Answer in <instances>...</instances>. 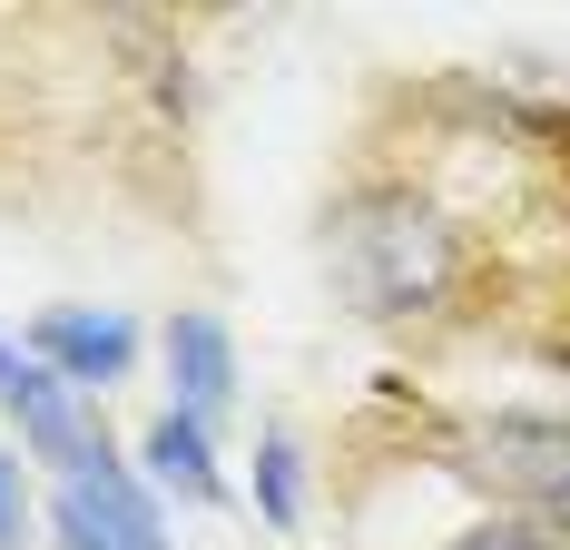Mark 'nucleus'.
Returning <instances> with one entry per match:
<instances>
[{
  "label": "nucleus",
  "mask_w": 570,
  "mask_h": 550,
  "mask_svg": "<svg viewBox=\"0 0 570 550\" xmlns=\"http://www.w3.org/2000/svg\"><path fill=\"white\" fill-rule=\"evenodd\" d=\"M325 275L354 315L374 325H413V315H443L462 285V236L433 197L413 187H364L325 217Z\"/></svg>",
  "instance_id": "obj_1"
},
{
  "label": "nucleus",
  "mask_w": 570,
  "mask_h": 550,
  "mask_svg": "<svg viewBox=\"0 0 570 550\" xmlns=\"http://www.w3.org/2000/svg\"><path fill=\"white\" fill-rule=\"evenodd\" d=\"M462 462H472L492 492L570 511V413H492V423L472 433Z\"/></svg>",
  "instance_id": "obj_2"
},
{
  "label": "nucleus",
  "mask_w": 570,
  "mask_h": 550,
  "mask_svg": "<svg viewBox=\"0 0 570 550\" xmlns=\"http://www.w3.org/2000/svg\"><path fill=\"white\" fill-rule=\"evenodd\" d=\"M30 364H50L69 384H118L138 364V325L99 315V305H50V315H30Z\"/></svg>",
  "instance_id": "obj_3"
},
{
  "label": "nucleus",
  "mask_w": 570,
  "mask_h": 550,
  "mask_svg": "<svg viewBox=\"0 0 570 550\" xmlns=\"http://www.w3.org/2000/svg\"><path fill=\"white\" fill-rule=\"evenodd\" d=\"M227 393H236L227 325H217V315H177L168 325V403L207 423V413H227Z\"/></svg>",
  "instance_id": "obj_4"
},
{
  "label": "nucleus",
  "mask_w": 570,
  "mask_h": 550,
  "mask_svg": "<svg viewBox=\"0 0 570 550\" xmlns=\"http://www.w3.org/2000/svg\"><path fill=\"white\" fill-rule=\"evenodd\" d=\"M69 492H79L89 511H99V521H109V541H118V550H168V531H158V501H148L138 482H128V472H118V452H109V442H99V452L69 472Z\"/></svg>",
  "instance_id": "obj_5"
},
{
  "label": "nucleus",
  "mask_w": 570,
  "mask_h": 550,
  "mask_svg": "<svg viewBox=\"0 0 570 550\" xmlns=\"http://www.w3.org/2000/svg\"><path fill=\"white\" fill-rule=\"evenodd\" d=\"M148 472H158L168 492H187V501H227V472H217V452H207V423L177 413V403L148 423Z\"/></svg>",
  "instance_id": "obj_6"
},
{
  "label": "nucleus",
  "mask_w": 570,
  "mask_h": 550,
  "mask_svg": "<svg viewBox=\"0 0 570 550\" xmlns=\"http://www.w3.org/2000/svg\"><path fill=\"white\" fill-rule=\"evenodd\" d=\"M256 511L295 531L305 521V462H295V433H256Z\"/></svg>",
  "instance_id": "obj_7"
},
{
  "label": "nucleus",
  "mask_w": 570,
  "mask_h": 550,
  "mask_svg": "<svg viewBox=\"0 0 570 550\" xmlns=\"http://www.w3.org/2000/svg\"><path fill=\"white\" fill-rule=\"evenodd\" d=\"M50 521H59V550H118V541H109V521H99L79 492H59V501H50Z\"/></svg>",
  "instance_id": "obj_8"
},
{
  "label": "nucleus",
  "mask_w": 570,
  "mask_h": 550,
  "mask_svg": "<svg viewBox=\"0 0 570 550\" xmlns=\"http://www.w3.org/2000/svg\"><path fill=\"white\" fill-rule=\"evenodd\" d=\"M453 550H551V541H541L531 521H472V531H462Z\"/></svg>",
  "instance_id": "obj_9"
},
{
  "label": "nucleus",
  "mask_w": 570,
  "mask_h": 550,
  "mask_svg": "<svg viewBox=\"0 0 570 550\" xmlns=\"http://www.w3.org/2000/svg\"><path fill=\"white\" fill-rule=\"evenodd\" d=\"M20 521H30V501H20V462L0 452V550H20Z\"/></svg>",
  "instance_id": "obj_10"
},
{
  "label": "nucleus",
  "mask_w": 570,
  "mask_h": 550,
  "mask_svg": "<svg viewBox=\"0 0 570 550\" xmlns=\"http://www.w3.org/2000/svg\"><path fill=\"white\" fill-rule=\"evenodd\" d=\"M20 374H30V354H10V344H0V393L20 384Z\"/></svg>",
  "instance_id": "obj_11"
}]
</instances>
